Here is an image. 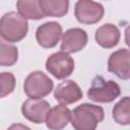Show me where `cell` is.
Instances as JSON below:
<instances>
[{"label": "cell", "instance_id": "1", "mask_svg": "<svg viewBox=\"0 0 130 130\" xmlns=\"http://www.w3.org/2000/svg\"><path fill=\"white\" fill-rule=\"evenodd\" d=\"M104 110L100 106L82 104L71 112L70 122L75 130H95L104 120Z\"/></svg>", "mask_w": 130, "mask_h": 130}, {"label": "cell", "instance_id": "2", "mask_svg": "<svg viewBox=\"0 0 130 130\" xmlns=\"http://www.w3.org/2000/svg\"><path fill=\"white\" fill-rule=\"evenodd\" d=\"M28 23L19 13L14 11L5 13L0 18V37L7 42L21 41L27 34Z\"/></svg>", "mask_w": 130, "mask_h": 130}, {"label": "cell", "instance_id": "3", "mask_svg": "<svg viewBox=\"0 0 130 130\" xmlns=\"http://www.w3.org/2000/svg\"><path fill=\"white\" fill-rule=\"evenodd\" d=\"M121 93L120 86L114 80H106L103 76H95L87 90V96L95 103L108 104L116 100Z\"/></svg>", "mask_w": 130, "mask_h": 130}, {"label": "cell", "instance_id": "4", "mask_svg": "<svg viewBox=\"0 0 130 130\" xmlns=\"http://www.w3.org/2000/svg\"><path fill=\"white\" fill-rule=\"evenodd\" d=\"M53 80L42 71H34L24 80L23 89L29 99H42L53 89Z\"/></svg>", "mask_w": 130, "mask_h": 130}, {"label": "cell", "instance_id": "5", "mask_svg": "<svg viewBox=\"0 0 130 130\" xmlns=\"http://www.w3.org/2000/svg\"><path fill=\"white\" fill-rule=\"evenodd\" d=\"M46 69L57 79H64L74 70V60L62 51L50 55L46 61Z\"/></svg>", "mask_w": 130, "mask_h": 130}, {"label": "cell", "instance_id": "6", "mask_svg": "<svg viewBox=\"0 0 130 130\" xmlns=\"http://www.w3.org/2000/svg\"><path fill=\"white\" fill-rule=\"evenodd\" d=\"M105 10L101 3L90 0H79L75 4L74 14L76 19L83 24L99 22L104 16Z\"/></svg>", "mask_w": 130, "mask_h": 130}, {"label": "cell", "instance_id": "7", "mask_svg": "<svg viewBox=\"0 0 130 130\" xmlns=\"http://www.w3.org/2000/svg\"><path fill=\"white\" fill-rule=\"evenodd\" d=\"M50 104L42 99H28L21 106V113L25 119L35 123L42 124L45 122Z\"/></svg>", "mask_w": 130, "mask_h": 130}, {"label": "cell", "instance_id": "8", "mask_svg": "<svg viewBox=\"0 0 130 130\" xmlns=\"http://www.w3.org/2000/svg\"><path fill=\"white\" fill-rule=\"evenodd\" d=\"M62 36V26L56 21L45 22L37 28L36 39L38 44L46 49L54 48Z\"/></svg>", "mask_w": 130, "mask_h": 130}, {"label": "cell", "instance_id": "9", "mask_svg": "<svg viewBox=\"0 0 130 130\" xmlns=\"http://www.w3.org/2000/svg\"><path fill=\"white\" fill-rule=\"evenodd\" d=\"M130 52L128 49H119L112 53L108 60V70L119 78L128 80L130 78L129 65Z\"/></svg>", "mask_w": 130, "mask_h": 130}, {"label": "cell", "instance_id": "10", "mask_svg": "<svg viewBox=\"0 0 130 130\" xmlns=\"http://www.w3.org/2000/svg\"><path fill=\"white\" fill-rule=\"evenodd\" d=\"M87 34L84 29L74 27L66 30L62 36L61 51L64 53H76L87 44Z\"/></svg>", "mask_w": 130, "mask_h": 130}, {"label": "cell", "instance_id": "11", "mask_svg": "<svg viewBox=\"0 0 130 130\" xmlns=\"http://www.w3.org/2000/svg\"><path fill=\"white\" fill-rule=\"evenodd\" d=\"M54 98L61 105H69L76 103L82 98V90L73 80H65L57 85Z\"/></svg>", "mask_w": 130, "mask_h": 130}, {"label": "cell", "instance_id": "12", "mask_svg": "<svg viewBox=\"0 0 130 130\" xmlns=\"http://www.w3.org/2000/svg\"><path fill=\"white\" fill-rule=\"evenodd\" d=\"M71 111L65 105L55 106L47 114L46 125L50 130H62L70 122Z\"/></svg>", "mask_w": 130, "mask_h": 130}, {"label": "cell", "instance_id": "13", "mask_svg": "<svg viewBox=\"0 0 130 130\" xmlns=\"http://www.w3.org/2000/svg\"><path fill=\"white\" fill-rule=\"evenodd\" d=\"M120 30L119 28L112 24V23H106L102 26H100L94 34L95 42L105 49H111L120 41Z\"/></svg>", "mask_w": 130, "mask_h": 130}, {"label": "cell", "instance_id": "14", "mask_svg": "<svg viewBox=\"0 0 130 130\" xmlns=\"http://www.w3.org/2000/svg\"><path fill=\"white\" fill-rule=\"evenodd\" d=\"M18 13L25 19H41L45 15L41 8L40 0H19L16 2Z\"/></svg>", "mask_w": 130, "mask_h": 130}, {"label": "cell", "instance_id": "15", "mask_svg": "<svg viewBox=\"0 0 130 130\" xmlns=\"http://www.w3.org/2000/svg\"><path fill=\"white\" fill-rule=\"evenodd\" d=\"M40 4L45 17H62L68 12L69 7V2L65 0H40Z\"/></svg>", "mask_w": 130, "mask_h": 130}, {"label": "cell", "instance_id": "16", "mask_svg": "<svg viewBox=\"0 0 130 130\" xmlns=\"http://www.w3.org/2000/svg\"><path fill=\"white\" fill-rule=\"evenodd\" d=\"M18 59V49L0 37V66H13Z\"/></svg>", "mask_w": 130, "mask_h": 130}, {"label": "cell", "instance_id": "17", "mask_svg": "<svg viewBox=\"0 0 130 130\" xmlns=\"http://www.w3.org/2000/svg\"><path fill=\"white\" fill-rule=\"evenodd\" d=\"M113 118L120 125L130 124V99L124 96L120 100L113 109Z\"/></svg>", "mask_w": 130, "mask_h": 130}, {"label": "cell", "instance_id": "18", "mask_svg": "<svg viewBox=\"0 0 130 130\" xmlns=\"http://www.w3.org/2000/svg\"><path fill=\"white\" fill-rule=\"evenodd\" d=\"M15 88V77L10 72L0 73V99L10 94Z\"/></svg>", "mask_w": 130, "mask_h": 130}, {"label": "cell", "instance_id": "19", "mask_svg": "<svg viewBox=\"0 0 130 130\" xmlns=\"http://www.w3.org/2000/svg\"><path fill=\"white\" fill-rule=\"evenodd\" d=\"M7 130H30V128H28L27 126L20 124V123H16V124H12Z\"/></svg>", "mask_w": 130, "mask_h": 130}]
</instances>
